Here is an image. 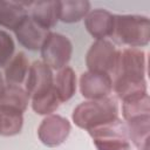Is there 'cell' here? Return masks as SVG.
I'll use <instances>...</instances> for the list:
<instances>
[{
	"mask_svg": "<svg viewBox=\"0 0 150 150\" xmlns=\"http://www.w3.org/2000/svg\"><path fill=\"white\" fill-rule=\"evenodd\" d=\"M118 118V105L111 97L88 100L80 103L71 114L73 122L87 131L114 122Z\"/></svg>",
	"mask_w": 150,
	"mask_h": 150,
	"instance_id": "6da1fadb",
	"label": "cell"
},
{
	"mask_svg": "<svg viewBox=\"0 0 150 150\" xmlns=\"http://www.w3.org/2000/svg\"><path fill=\"white\" fill-rule=\"evenodd\" d=\"M29 69V62L25 53L15 54L5 67V82L7 86H20L25 82Z\"/></svg>",
	"mask_w": 150,
	"mask_h": 150,
	"instance_id": "2e32d148",
	"label": "cell"
},
{
	"mask_svg": "<svg viewBox=\"0 0 150 150\" xmlns=\"http://www.w3.org/2000/svg\"><path fill=\"white\" fill-rule=\"evenodd\" d=\"M28 16L26 7L21 2L0 0V26L14 30Z\"/></svg>",
	"mask_w": 150,
	"mask_h": 150,
	"instance_id": "4fadbf2b",
	"label": "cell"
},
{
	"mask_svg": "<svg viewBox=\"0 0 150 150\" xmlns=\"http://www.w3.org/2000/svg\"><path fill=\"white\" fill-rule=\"evenodd\" d=\"M13 32L19 43L29 50L40 49L49 34V30L39 26L29 15Z\"/></svg>",
	"mask_w": 150,
	"mask_h": 150,
	"instance_id": "30bf717a",
	"label": "cell"
},
{
	"mask_svg": "<svg viewBox=\"0 0 150 150\" xmlns=\"http://www.w3.org/2000/svg\"><path fill=\"white\" fill-rule=\"evenodd\" d=\"M90 12V2L87 0L59 1V20L66 23L79 22Z\"/></svg>",
	"mask_w": 150,
	"mask_h": 150,
	"instance_id": "9a60e30c",
	"label": "cell"
},
{
	"mask_svg": "<svg viewBox=\"0 0 150 150\" xmlns=\"http://www.w3.org/2000/svg\"><path fill=\"white\" fill-rule=\"evenodd\" d=\"M54 89L60 102L69 101L76 91V75L73 68L64 67L59 70L54 79Z\"/></svg>",
	"mask_w": 150,
	"mask_h": 150,
	"instance_id": "ac0fdd59",
	"label": "cell"
},
{
	"mask_svg": "<svg viewBox=\"0 0 150 150\" xmlns=\"http://www.w3.org/2000/svg\"><path fill=\"white\" fill-rule=\"evenodd\" d=\"M88 132L97 150H131L127 125L120 118Z\"/></svg>",
	"mask_w": 150,
	"mask_h": 150,
	"instance_id": "277c9868",
	"label": "cell"
},
{
	"mask_svg": "<svg viewBox=\"0 0 150 150\" xmlns=\"http://www.w3.org/2000/svg\"><path fill=\"white\" fill-rule=\"evenodd\" d=\"M129 141L138 150H149L150 117H144L130 122H125Z\"/></svg>",
	"mask_w": 150,
	"mask_h": 150,
	"instance_id": "d6986e66",
	"label": "cell"
},
{
	"mask_svg": "<svg viewBox=\"0 0 150 150\" xmlns=\"http://www.w3.org/2000/svg\"><path fill=\"white\" fill-rule=\"evenodd\" d=\"M118 57V50L108 40H96L87 52L86 66L89 71L114 74Z\"/></svg>",
	"mask_w": 150,
	"mask_h": 150,
	"instance_id": "8992f818",
	"label": "cell"
},
{
	"mask_svg": "<svg viewBox=\"0 0 150 150\" xmlns=\"http://www.w3.org/2000/svg\"><path fill=\"white\" fill-rule=\"evenodd\" d=\"M23 114L0 108V135L11 137L20 134L23 125Z\"/></svg>",
	"mask_w": 150,
	"mask_h": 150,
	"instance_id": "ffe728a7",
	"label": "cell"
},
{
	"mask_svg": "<svg viewBox=\"0 0 150 150\" xmlns=\"http://www.w3.org/2000/svg\"><path fill=\"white\" fill-rule=\"evenodd\" d=\"M111 36L130 48L145 47L150 42V20L144 15H114Z\"/></svg>",
	"mask_w": 150,
	"mask_h": 150,
	"instance_id": "7a4b0ae2",
	"label": "cell"
},
{
	"mask_svg": "<svg viewBox=\"0 0 150 150\" xmlns=\"http://www.w3.org/2000/svg\"><path fill=\"white\" fill-rule=\"evenodd\" d=\"M54 87V77L52 69L42 61H34L28 69L25 80V90L29 98L40 96Z\"/></svg>",
	"mask_w": 150,
	"mask_h": 150,
	"instance_id": "9c48e42d",
	"label": "cell"
},
{
	"mask_svg": "<svg viewBox=\"0 0 150 150\" xmlns=\"http://www.w3.org/2000/svg\"><path fill=\"white\" fill-rule=\"evenodd\" d=\"M39 26L49 30L59 21V1H35L29 15Z\"/></svg>",
	"mask_w": 150,
	"mask_h": 150,
	"instance_id": "7c38bea8",
	"label": "cell"
},
{
	"mask_svg": "<svg viewBox=\"0 0 150 150\" xmlns=\"http://www.w3.org/2000/svg\"><path fill=\"white\" fill-rule=\"evenodd\" d=\"M80 93L87 100H101L112 90L111 75L96 71H84L80 76Z\"/></svg>",
	"mask_w": 150,
	"mask_h": 150,
	"instance_id": "ba28073f",
	"label": "cell"
},
{
	"mask_svg": "<svg viewBox=\"0 0 150 150\" xmlns=\"http://www.w3.org/2000/svg\"><path fill=\"white\" fill-rule=\"evenodd\" d=\"M84 26L93 38L96 40H104L112 34L114 15L103 8L93 9L84 18Z\"/></svg>",
	"mask_w": 150,
	"mask_h": 150,
	"instance_id": "8fae6325",
	"label": "cell"
},
{
	"mask_svg": "<svg viewBox=\"0 0 150 150\" xmlns=\"http://www.w3.org/2000/svg\"><path fill=\"white\" fill-rule=\"evenodd\" d=\"M70 122L57 114L47 115L38 128V137L42 144L49 148L61 145L69 136Z\"/></svg>",
	"mask_w": 150,
	"mask_h": 150,
	"instance_id": "52a82bcc",
	"label": "cell"
},
{
	"mask_svg": "<svg viewBox=\"0 0 150 150\" xmlns=\"http://www.w3.org/2000/svg\"><path fill=\"white\" fill-rule=\"evenodd\" d=\"M40 50L42 62L50 69L60 70L67 67L73 54V45L66 35L49 32Z\"/></svg>",
	"mask_w": 150,
	"mask_h": 150,
	"instance_id": "5b68a950",
	"label": "cell"
},
{
	"mask_svg": "<svg viewBox=\"0 0 150 150\" xmlns=\"http://www.w3.org/2000/svg\"><path fill=\"white\" fill-rule=\"evenodd\" d=\"M122 115L125 122L150 117V97L148 93L123 100Z\"/></svg>",
	"mask_w": 150,
	"mask_h": 150,
	"instance_id": "5bb4252c",
	"label": "cell"
},
{
	"mask_svg": "<svg viewBox=\"0 0 150 150\" xmlns=\"http://www.w3.org/2000/svg\"><path fill=\"white\" fill-rule=\"evenodd\" d=\"M14 49L15 45L12 36L7 32L0 29V68L7 66L13 57Z\"/></svg>",
	"mask_w": 150,
	"mask_h": 150,
	"instance_id": "7402d4cb",
	"label": "cell"
},
{
	"mask_svg": "<svg viewBox=\"0 0 150 150\" xmlns=\"http://www.w3.org/2000/svg\"><path fill=\"white\" fill-rule=\"evenodd\" d=\"M5 87H6V84H5V81H4V77L1 76V74H0V95L2 94V91H4V89H5Z\"/></svg>",
	"mask_w": 150,
	"mask_h": 150,
	"instance_id": "603a6c76",
	"label": "cell"
},
{
	"mask_svg": "<svg viewBox=\"0 0 150 150\" xmlns=\"http://www.w3.org/2000/svg\"><path fill=\"white\" fill-rule=\"evenodd\" d=\"M30 100H32V109L34 110V112H36L38 115H45V116L53 114L61 103L54 87L49 91L40 96L33 97Z\"/></svg>",
	"mask_w": 150,
	"mask_h": 150,
	"instance_id": "44dd1931",
	"label": "cell"
},
{
	"mask_svg": "<svg viewBox=\"0 0 150 150\" xmlns=\"http://www.w3.org/2000/svg\"><path fill=\"white\" fill-rule=\"evenodd\" d=\"M28 102L29 96L25 88H21L20 86L6 84L2 94L0 95V108L2 109L15 110L23 114V111L27 109Z\"/></svg>",
	"mask_w": 150,
	"mask_h": 150,
	"instance_id": "e0dca14e",
	"label": "cell"
},
{
	"mask_svg": "<svg viewBox=\"0 0 150 150\" xmlns=\"http://www.w3.org/2000/svg\"><path fill=\"white\" fill-rule=\"evenodd\" d=\"M146 60L145 53L139 48H124L118 52L114 81L141 82L145 81Z\"/></svg>",
	"mask_w": 150,
	"mask_h": 150,
	"instance_id": "3957f363",
	"label": "cell"
}]
</instances>
